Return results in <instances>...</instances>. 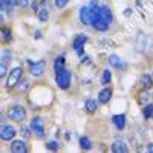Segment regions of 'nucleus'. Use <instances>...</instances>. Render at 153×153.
<instances>
[{
	"label": "nucleus",
	"instance_id": "obj_13",
	"mask_svg": "<svg viewBox=\"0 0 153 153\" xmlns=\"http://www.w3.org/2000/svg\"><path fill=\"white\" fill-rule=\"evenodd\" d=\"M115 127H117L118 130H123L126 127V115H115V117L112 118Z\"/></svg>",
	"mask_w": 153,
	"mask_h": 153
},
{
	"label": "nucleus",
	"instance_id": "obj_6",
	"mask_svg": "<svg viewBox=\"0 0 153 153\" xmlns=\"http://www.w3.org/2000/svg\"><path fill=\"white\" fill-rule=\"evenodd\" d=\"M31 127H32V130L37 133V135H43V132H45V121H43V118H40V117H34L32 118V121H31Z\"/></svg>",
	"mask_w": 153,
	"mask_h": 153
},
{
	"label": "nucleus",
	"instance_id": "obj_34",
	"mask_svg": "<svg viewBox=\"0 0 153 153\" xmlns=\"http://www.w3.org/2000/svg\"><path fill=\"white\" fill-rule=\"evenodd\" d=\"M147 150H149L150 153H153V144H147Z\"/></svg>",
	"mask_w": 153,
	"mask_h": 153
},
{
	"label": "nucleus",
	"instance_id": "obj_22",
	"mask_svg": "<svg viewBox=\"0 0 153 153\" xmlns=\"http://www.w3.org/2000/svg\"><path fill=\"white\" fill-rule=\"evenodd\" d=\"M11 57H12V54L9 52V51H3V52H2V63H6V65H8V61H11Z\"/></svg>",
	"mask_w": 153,
	"mask_h": 153
},
{
	"label": "nucleus",
	"instance_id": "obj_11",
	"mask_svg": "<svg viewBox=\"0 0 153 153\" xmlns=\"http://www.w3.org/2000/svg\"><path fill=\"white\" fill-rule=\"evenodd\" d=\"M87 42V37L86 35H76L75 38H74V43H72V48L78 52L80 49H83V46H84V43Z\"/></svg>",
	"mask_w": 153,
	"mask_h": 153
},
{
	"label": "nucleus",
	"instance_id": "obj_14",
	"mask_svg": "<svg viewBox=\"0 0 153 153\" xmlns=\"http://www.w3.org/2000/svg\"><path fill=\"white\" fill-rule=\"evenodd\" d=\"M98 103L100 101H95V100H92V98H89V100H86V110L89 112V113H95L97 112V109H98Z\"/></svg>",
	"mask_w": 153,
	"mask_h": 153
},
{
	"label": "nucleus",
	"instance_id": "obj_23",
	"mask_svg": "<svg viewBox=\"0 0 153 153\" xmlns=\"http://www.w3.org/2000/svg\"><path fill=\"white\" fill-rule=\"evenodd\" d=\"M63 65H65V57H58L55 60V72L60 71V69H63Z\"/></svg>",
	"mask_w": 153,
	"mask_h": 153
},
{
	"label": "nucleus",
	"instance_id": "obj_1",
	"mask_svg": "<svg viewBox=\"0 0 153 153\" xmlns=\"http://www.w3.org/2000/svg\"><path fill=\"white\" fill-rule=\"evenodd\" d=\"M113 22V14H112V11L107 5H101L100 9H98V17L97 20L94 22L92 26L97 29V31H101V32H104L110 28V25Z\"/></svg>",
	"mask_w": 153,
	"mask_h": 153
},
{
	"label": "nucleus",
	"instance_id": "obj_21",
	"mask_svg": "<svg viewBox=\"0 0 153 153\" xmlns=\"http://www.w3.org/2000/svg\"><path fill=\"white\" fill-rule=\"evenodd\" d=\"M38 19H40V22H46L49 19V12L45 8H42L40 11H38Z\"/></svg>",
	"mask_w": 153,
	"mask_h": 153
},
{
	"label": "nucleus",
	"instance_id": "obj_18",
	"mask_svg": "<svg viewBox=\"0 0 153 153\" xmlns=\"http://www.w3.org/2000/svg\"><path fill=\"white\" fill-rule=\"evenodd\" d=\"M2 3V11H11L14 6V0H0Z\"/></svg>",
	"mask_w": 153,
	"mask_h": 153
},
{
	"label": "nucleus",
	"instance_id": "obj_35",
	"mask_svg": "<svg viewBox=\"0 0 153 153\" xmlns=\"http://www.w3.org/2000/svg\"><path fill=\"white\" fill-rule=\"evenodd\" d=\"M35 37H37V38H40V37H42V32H40V31H37V32H35Z\"/></svg>",
	"mask_w": 153,
	"mask_h": 153
},
{
	"label": "nucleus",
	"instance_id": "obj_4",
	"mask_svg": "<svg viewBox=\"0 0 153 153\" xmlns=\"http://www.w3.org/2000/svg\"><path fill=\"white\" fill-rule=\"evenodd\" d=\"M8 117L11 120H14V121H23L25 118H26V110H25V107L22 106H14V107H11L8 110Z\"/></svg>",
	"mask_w": 153,
	"mask_h": 153
},
{
	"label": "nucleus",
	"instance_id": "obj_17",
	"mask_svg": "<svg viewBox=\"0 0 153 153\" xmlns=\"http://www.w3.org/2000/svg\"><path fill=\"white\" fill-rule=\"evenodd\" d=\"M141 84H143L146 89H150V87L153 86V80H152V76H150V75H147V74H144V75L141 76Z\"/></svg>",
	"mask_w": 153,
	"mask_h": 153
},
{
	"label": "nucleus",
	"instance_id": "obj_27",
	"mask_svg": "<svg viewBox=\"0 0 153 153\" xmlns=\"http://www.w3.org/2000/svg\"><path fill=\"white\" fill-rule=\"evenodd\" d=\"M28 87H29V80H23L22 84H20V91H22V92H26Z\"/></svg>",
	"mask_w": 153,
	"mask_h": 153
},
{
	"label": "nucleus",
	"instance_id": "obj_9",
	"mask_svg": "<svg viewBox=\"0 0 153 153\" xmlns=\"http://www.w3.org/2000/svg\"><path fill=\"white\" fill-rule=\"evenodd\" d=\"M112 152L113 153H127V152H129V147L126 146L124 141H121V139L118 141V139H117V141L112 144Z\"/></svg>",
	"mask_w": 153,
	"mask_h": 153
},
{
	"label": "nucleus",
	"instance_id": "obj_33",
	"mask_svg": "<svg viewBox=\"0 0 153 153\" xmlns=\"http://www.w3.org/2000/svg\"><path fill=\"white\" fill-rule=\"evenodd\" d=\"M130 14H132V11H130V9H129V8H127V9H126V11H124V16H126V17H129V16H130Z\"/></svg>",
	"mask_w": 153,
	"mask_h": 153
},
{
	"label": "nucleus",
	"instance_id": "obj_25",
	"mask_svg": "<svg viewBox=\"0 0 153 153\" xmlns=\"http://www.w3.org/2000/svg\"><path fill=\"white\" fill-rule=\"evenodd\" d=\"M149 101V94L147 92H143V94H139V104H144Z\"/></svg>",
	"mask_w": 153,
	"mask_h": 153
},
{
	"label": "nucleus",
	"instance_id": "obj_19",
	"mask_svg": "<svg viewBox=\"0 0 153 153\" xmlns=\"http://www.w3.org/2000/svg\"><path fill=\"white\" fill-rule=\"evenodd\" d=\"M110 80H112V74H110V71H104L103 72V76H101V84H107V83H110Z\"/></svg>",
	"mask_w": 153,
	"mask_h": 153
},
{
	"label": "nucleus",
	"instance_id": "obj_8",
	"mask_svg": "<svg viewBox=\"0 0 153 153\" xmlns=\"http://www.w3.org/2000/svg\"><path fill=\"white\" fill-rule=\"evenodd\" d=\"M11 152L12 153H26L28 152V147H26V143L19 139V141H12L11 144Z\"/></svg>",
	"mask_w": 153,
	"mask_h": 153
},
{
	"label": "nucleus",
	"instance_id": "obj_2",
	"mask_svg": "<svg viewBox=\"0 0 153 153\" xmlns=\"http://www.w3.org/2000/svg\"><path fill=\"white\" fill-rule=\"evenodd\" d=\"M55 81L58 84V87L61 89H68L71 86V72L68 69H60L55 72Z\"/></svg>",
	"mask_w": 153,
	"mask_h": 153
},
{
	"label": "nucleus",
	"instance_id": "obj_26",
	"mask_svg": "<svg viewBox=\"0 0 153 153\" xmlns=\"http://www.w3.org/2000/svg\"><path fill=\"white\" fill-rule=\"evenodd\" d=\"M58 147H60V144L57 141H49L48 143V149L49 150H58Z\"/></svg>",
	"mask_w": 153,
	"mask_h": 153
},
{
	"label": "nucleus",
	"instance_id": "obj_28",
	"mask_svg": "<svg viewBox=\"0 0 153 153\" xmlns=\"http://www.w3.org/2000/svg\"><path fill=\"white\" fill-rule=\"evenodd\" d=\"M6 72H8V65L6 63H2V65H0V76H5Z\"/></svg>",
	"mask_w": 153,
	"mask_h": 153
},
{
	"label": "nucleus",
	"instance_id": "obj_30",
	"mask_svg": "<svg viewBox=\"0 0 153 153\" xmlns=\"http://www.w3.org/2000/svg\"><path fill=\"white\" fill-rule=\"evenodd\" d=\"M28 2H29V0H14V5H17V6H26Z\"/></svg>",
	"mask_w": 153,
	"mask_h": 153
},
{
	"label": "nucleus",
	"instance_id": "obj_16",
	"mask_svg": "<svg viewBox=\"0 0 153 153\" xmlns=\"http://www.w3.org/2000/svg\"><path fill=\"white\" fill-rule=\"evenodd\" d=\"M80 147H81L83 150H91V149H92V141H91L87 136H81V138H80Z\"/></svg>",
	"mask_w": 153,
	"mask_h": 153
},
{
	"label": "nucleus",
	"instance_id": "obj_32",
	"mask_svg": "<svg viewBox=\"0 0 153 153\" xmlns=\"http://www.w3.org/2000/svg\"><path fill=\"white\" fill-rule=\"evenodd\" d=\"M32 9H34V12H38V11H40V9H38V5H37L35 2L32 3Z\"/></svg>",
	"mask_w": 153,
	"mask_h": 153
},
{
	"label": "nucleus",
	"instance_id": "obj_5",
	"mask_svg": "<svg viewBox=\"0 0 153 153\" xmlns=\"http://www.w3.org/2000/svg\"><path fill=\"white\" fill-rule=\"evenodd\" d=\"M29 66H31V69H29L31 75L40 76V75H43V72L46 71V61H45V60H40V61H37V63L29 61Z\"/></svg>",
	"mask_w": 153,
	"mask_h": 153
},
{
	"label": "nucleus",
	"instance_id": "obj_3",
	"mask_svg": "<svg viewBox=\"0 0 153 153\" xmlns=\"http://www.w3.org/2000/svg\"><path fill=\"white\" fill-rule=\"evenodd\" d=\"M22 80V68H14L12 71H9V75H8V78H6V87H14L17 83H20Z\"/></svg>",
	"mask_w": 153,
	"mask_h": 153
},
{
	"label": "nucleus",
	"instance_id": "obj_29",
	"mask_svg": "<svg viewBox=\"0 0 153 153\" xmlns=\"http://www.w3.org/2000/svg\"><path fill=\"white\" fill-rule=\"evenodd\" d=\"M69 3V0H55V6L57 8H65Z\"/></svg>",
	"mask_w": 153,
	"mask_h": 153
},
{
	"label": "nucleus",
	"instance_id": "obj_12",
	"mask_svg": "<svg viewBox=\"0 0 153 153\" xmlns=\"http://www.w3.org/2000/svg\"><path fill=\"white\" fill-rule=\"evenodd\" d=\"M110 98H112V91L110 89H103V91L100 92V95H98V101L101 104H107L110 101Z\"/></svg>",
	"mask_w": 153,
	"mask_h": 153
},
{
	"label": "nucleus",
	"instance_id": "obj_20",
	"mask_svg": "<svg viewBox=\"0 0 153 153\" xmlns=\"http://www.w3.org/2000/svg\"><path fill=\"white\" fill-rule=\"evenodd\" d=\"M152 117H153V104H149V106L144 107V118L149 120Z\"/></svg>",
	"mask_w": 153,
	"mask_h": 153
},
{
	"label": "nucleus",
	"instance_id": "obj_15",
	"mask_svg": "<svg viewBox=\"0 0 153 153\" xmlns=\"http://www.w3.org/2000/svg\"><path fill=\"white\" fill-rule=\"evenodd\" d=\"M136 48H138V51H144V49H146V35H144V32H139V34H138Z\"/></svg>",
	"mask_w": 153,
	"mask_h": 153
},
{
	"label": "nucleus",
	"instance_id": "obj_36",
	"mask_svg": "<svg viewBox=\"0 0 153 153\" xmlns=\"http://www.w3.org/2000/svg\"><path fill=\"white\" fill-rule=\"evenodd\" d=\"M152 98H153V94H152Z\"/></svg>",
	"mask_w": 153,
	"mask_h": 153
},
{
	"label": "nucleus",
	"instance_id": "obj_10",
	"mask_svg": "<svg viewBox=\"0 0 153 153\" xmlns=\"http://www.w3.org/2000/svg\"><path fill=\"white\" fill-rule=\"evenodd\" d=\"M107 60H109L110 65H112L113 68H117V69H126V68H127V66H126V63H124L118 55H110Z\"/></svg>",
	"mask_w": 153,
	"mask_h": 153
},
{
	"label": "nucleus",
	"instance_id": "obj_24",
	"mask_svg": "<svg viewBox=\"0 0 153 153\" xmlns=\"http://www.w3.org/2000/svg\"><path fill=\"white\" fill-rule=\"evenodd\" d=\"M2 38H3V40H11V31L9 29H6V28H3L2 29Z\"/></svg>",
	"mask_w": 153,
	"mask_h": 153
},
{
	"label": "nucleus",
	"instance_id": "obj_31",
	"mask_svg": "<svg viewBox=\"0 0 153 153\" xmlns=\"http://www.w3.org/2000/svg\"><path fill=\"white\" fill-rule=\"evenodd\" d=\"M22 133L25 138H29L31 136V132H29V127H22Z\"/></svg>",
	"mask_w": 153,
	"mask_h": 153
},
{
	"label": "nucleus",
	"instance_id": "obj_7",
	"mask_svg": "<svg viewBox=\"0 0 153 153\" xmlns=\"http://www.w3.org/2000/svg\"><path fill=\"white\" fill-rule=\"evenodd\" d=\"M16 129L12 126H3L2 127V132H0V136H2L3 141H11V139H14L16 136Z\"/></svg>",
	"mask_w": 153,
	"mask_h": 153
}]
</instances>
